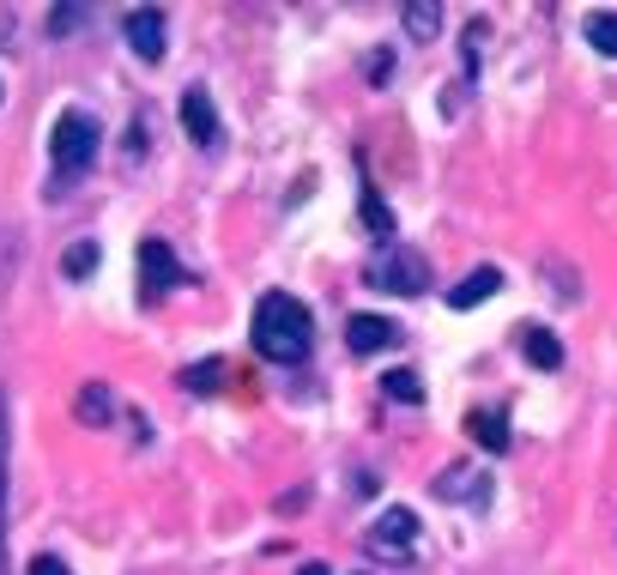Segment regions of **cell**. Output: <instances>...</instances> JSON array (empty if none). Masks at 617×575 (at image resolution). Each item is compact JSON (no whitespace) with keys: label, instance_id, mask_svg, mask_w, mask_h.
<instances>
[{"label":"cell","instance_id":"cell-25","mask_svg":"<svg viewBox=\"0 0 617 575\" xmlns=\"http://www.w3.org/2000/svg\"><path fill=\"white\" fill-rule=\"evenodd\" d=\"M302 575H333V570H327V563H302Z\"/></svg>","mask_w":617,"mask_h":575},{"label":"cell","instance_id":"cell-19","mask_svg":"<svg viewBox=\"0 0 617 575\" xmlns=\"http://www.w3.org/2000/svg\"><path fill=\"white\" fill-rule=\"evenodd\" d=\"M357 219H363V224H370V231H375V236H394V212H387V200H382V195H363Z\"/></svg>","mask_w":617,"mask_h":575},{"label":"cell","instance_id":"cell-21","mask_svg":"<svg viewBox=\"0 0 617 575\" xmlns=\"http://www.w3.org/2000/svg\"><path fill=\"white\" fill-rule=\"evenodd\" d=\"M484 37H491V25H484V19H472V25H466V74H478V62H484Z\"/></svg>","mask_w":617,"mask_h":575},{"label":"cell","instance_id":"cell-1","mask_svg":"<svg viewBox=\"0 0 617 575\" xmlns=\"http://www.w3.org/2000/svg\"><path fill=\"white\" fill-rule=\"evenodd\" d=\"M315 345V316L290 291H266L254 303V352L266 364H302Z\"/></svg>","mask_w":617,"mask_h":575},{"label":"cell","instance_id":"cell-18","mask_svg":"<svg viewBox=\"0 0 617 575\" xmlns=\"http://www.w3.org/2000/svg\"><path fill=\"white\" fill-rule=\"evenodd\" d=\"M0 570H7V394H0Z\"/></svg>","mask_w":617,"mask_h":575},{"label":"cell","instance_id":"cell-3","mask_svg":"<svg viewBox=\"0 0 617 575\" xmlns=\"http://www.w3.org/2000/svg\"><path fill=\"white\" fill-rule=\"evenodd\" d=\"M363 279H370V291H387V297H423L430 291V261L406 243H387V248H375Z\"/></svg>","mask_w":617,"mask_h":575},{"label":"cell","instance_id":"cell-8","mask_svg":"<svg viewBox=\"0 0 617 575\" xmlns=\"http://www.w3.org/2000/svg\"><path fill=\"white\" fill-rule=\"evenodd\" d=\"M121 25H128V43L140 62H164V13L157 7H133Z\"/></svg>","mask_w":617,"mask_h":575},{"label":"cell","instance_id":"cell-4","mask_svg":"<svg viewBox=\"0 0 617 575\" xmlns=\"http://www.w3.org/2000/svg\"><path fill=\"white\" fill-rule=\"evenodd\" d=\"M176 285H188V273L176 267L169 243H164V236H145V243H140V297H145V303H157V297H169Z\"/></svg>","mask_w":617,"mask_h":575},{"label":"cell","instance_id":"cell-24","mask_svg":"<svg viewBox=\"0 0 617 575\" xmlns=\"http://www.w3.org/2000/svg\"><path fill=\"white\" fill-rule=\"evenodd\" d=\"M387 74H394V55H375V62H370V79H375V86H387Z\"/></svg>","mask_w":617,"mask_h":575},{"label":"cell","instance_id":"cell-20","mask_svg":"<svg viewBox=\"0 0 617 575\" xmlns=\"http://www.w3.org/2000/svg\"><path fill=\"white\" fill-rule=\"evenodd\" d=\"M60 267H67V279H85V273L97 267V243H91V236H85V243H73V248H67V261H60Z\"/></svg>","mask_w":617,"mask_h":575},{"label":"cell","instance_id":"cell-5","mask_svg":"<svg viewBox=\"0 0 617 575\" xmlns=\"http://www.w3.org/2000/svg\"><path fill=\"white\" fill-rule=\"evenodd\" d=\"M430 490H436V502H491V478H484V466H472V461H448L442 473L430 478Z\"/></svg>","mask_w":617,"mask_h":575},{"label":"cell","instance_id":"cell-23","mask_svg":"<svg viewBox=\"0 0 617 575\" xmlns=\"http://www.w3.org/2000/svg\"><path fill=\"white\" fill-rule=\"evenodd\" d=\"M31 575H73V570H67L60 557H48V551H43V557H31Z\"/></svg>","mask_w":617,"mask_h":575},{"label":"cell","instance_id":"cell-13","mask_svg":"<svg viewBox=\"0 0 617 575\" xmlns=\"http://www.w3.org/2000/svg\"><path fill=\"white\" fill-rule=\"evenodd\" d=\"M581 37H587L605 62H617V13H605V7H599V13H587V19H581Z\"/></svg>","mask_w":617,"mask_h":575},{"label":"cell","instance_id":"cell-6","mask_svg":"<svg viewBox=\"0 0 617 575\" xmlns=\"http://www.w3.org/2000/svg\"><path fill=\"white\" fill-rule=\"evenodd\" d=\"M411 539H418V515H411V509H382V515H375V527H370V551H375V557H406Z\"/></svg>","mask_w":617,"mask_h":575},{"label":"cell","instance_id":"cell-12","mask_svg":"<svg viewBox=\"0 0 617 575\" xmlns=\"http://www.w3.org/2000/svg\"><path fill=\"white\" fill-rule=\"evenodd\" d=\"M399 19H406L411 43H436V37H442V0H411Z\"/></svg>","mask_w":617,"mask_h":575},{"label":"cell","instance_id":"cell-7","mask_svg":"<svg viewBox=\"0 0 617 575\" xmlns=\"http://www.w3.org/2000/svg\"><path fill=\"white\" fill-rule=\"evenodd\" d=\"M345 345H351L357 357L394 352V345H399V328H394L387 316H351V321H345Z\"/></svg>","mask_w":617,"mask_h":575},{"label":"cell","instance_id":"cell-2","mask_svg":"<svg viewBox=\"0 0 617 575\" xmlns=\"http://www.w3.org/2000/svg\"><path fill=\"white\" fill-rule=\"evenodd\" d=\"M97 146H103V134H97V122L85 110H60L55 115V134H48V164H55L60 183H73V176L91 170Z\"/></svg>","mask_w":617,"mask_h":575},{"label":"cell","instance_id":"cell-16","mask_svg":"<svg viewBox=\"0 0 617 575\" xmlns=\"http://www.w3.org/2000/svg\"><path fill=\"white\" fill-rule=\"evenodd\" d=\"M382 394H387V400H399V406H423V376H418V369H387Z\"/></svg>","mask_w":617,"mask_h":575},{"label":"cell","instance_id":"cell-15","mask_svg":"<svg viewBox=\"0 0 617 575\" xmlns=\"http://www.w3.org/2000/svg\"><path fill=\"white\" fill-rule=\"evenodd\" d=\"M79 418L85 424H109V418H115V394H109L103 382H85L79 388Z\"/></svg>","mask_w":617,"mask_h":575},{"label":"cell","instance_id":"cell-11","mask_svg":"<svg viewBox=\"0 0 617 575\" xmlns=\"http://www.w3.org/2000/svg\"><path fill=\"white\" fill-rule=\"evenodd\" d=\"M520 352H527V364H539V369H563V345H557L551 328H520Z\"/></svg>","mask_w":617,"mask_h":575},{"label":"cell","instance_id":"cell-9","mask_svg":"<svg viewBox=\"0 0 617 575\" xmlns=\"http://www.w3.org/2000/svg\"><path fill=\"white\" fill-rule=\"evenodd\" d=\"M181 128H188L194 146H218V110H212V98H206L200 86L181 91Z\"/></svg>","mask_w":617,"mask_h":575},{"label":"cell","instance_id":"cell-17","mask_svg":"<svg viewBox=\"0 0 617 575\" xmlns=\"http://www.w3.org/2000/svg\"><path fill=\"white\" fill-rule=\"evenodd\" d=\"M218 376H224V364H218V357H206V364L181 369V388H188V394H218Z\"/></svg>","mask_w":617,"mask_h":575},{"label":"cell","instance_id":"cell-10","mask_svg":"<svg viewBox=\"0 0 617 575\" xmlns=\"http://www.w3.org/2000/svg\"><path fill=\"white\" fill-rule=\"evenodd\" d=\"M496 291H503V273H496V267H472L466 279L448 291V303H454V309H478L484 297H496Z\"/></svg>","mask_w":617,"mask_h":575},{"label":"cell","instance_id":"cell-22","mask_svg":"<svg viewBox=\"0 0 617 575\" xmlns=\"http://www.w3.org/2000/svg\"><path fill=\"white\" fill-rule=\"evenodd\" d=\"M85 25V7H55V13H48V31H55V37H67V31H79Z\"/></svg>","mask_w":617,"mask_h":575},{"label":"cell","instance_id":"cell-14","mask_svg":"<svg viewBox=\"0 0 617 575\" xmlns=\"http://www.w3.org/2000/svg\"><path fill=\"white\" fill-rule=\"evenodd\" d=\"M466 430H472V442H484L491 454L508 449V412H472Z\"/></svg>","mask_w":617,"mask_h":575}]
</instances>
